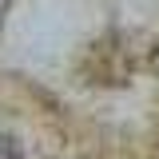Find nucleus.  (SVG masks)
Instances as JSON below:
<instances>
[{"label": "nucleus", "instance_id": "f257e3e1", "mask_svg": "<svg viewBox=\"0 0 159 159\" xmlns=\"http://www.w3.org/2000/svg\"><path fill=\"white\" fill-rule=\"evenodd\" d=\"M0 159H24V155H20V147H16L8 135H0Z\"/></svg>", "mask_w": 159, "mask_h": 159}]
</instances>
